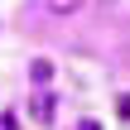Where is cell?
<instances>
[{
  "label": "cell",
  "mask_w": 130,
  "mask_h": 130,
  "mask_svg": "<svg viewBox=\"0 0 130 130\" xmlns=\"http://www.w3.org/2000/svg\"><path fill=\"white\" fill-rule=\"evenodd\" d=\"M43 10H48V14H58V19H68V14H77V10H82V0H43Z\"/></svg>",
  "instance_id": "cell-1"
},
{
  "label": "cell",
  "mask_w": 130,
  "mask_h": 130,
  "mask_svg": "<svg viewBox=\"0 0 130 130\" xmlns=\"http://www.w3.org/2000/svg\"><path fill=\"white\" fill-rule=\"evenodd\" d=\"M121 116H125V121H130V96H121Z\"/></svg>",
  "instance_id": "cell-4"
},
{
  "label": "cell",
  "mask_w": 130,
  "mask_h": 130,
  "mask_svg": "<svg viewBox=\"0 0 130 130\" xmlns=\"http://www.w3.org/2000/svg\"><path fill=\"white\" fill-rule=\"evenodd\" d=\"M34 116H39V121H48V116H53V96H48V92H39V96H34Z\"/></svg>",
  "instance_id": "cell-2"
},
{
  "label": "cell",
  "mask_w": 130,
  "mask_h": 130,
  "mask_svg": "<svg viewBox=\"0 0 130 130\" xmlns=\"http://www.w3.org/2000/svg\"><path fill=\"white\" fill-rule=\"evenodd\" d=\"M29 72H34V82H48V77H53V68H48V63H43V58H39V63H34V68H29Z\"/></svg>",
  "instance_id": "cell-3"
},
{
  "label": "cell",
  "mask_w": 130,
  "mask_h": 130,
  "mask_svg": "<svg viewBox=\"0 0 130 130\" xmlns=\"http://www.w3.org/2000/svg\"><path fill=\"white\" fill-rule=\"evenodd\" d=\"M77 130H101V125H96V121H82V125H77Z\"/></svg>",
  "instance_id": "cell-5"
}]
</instances>
